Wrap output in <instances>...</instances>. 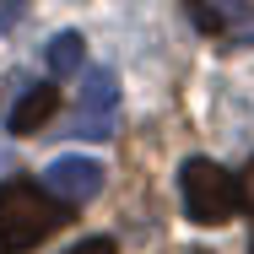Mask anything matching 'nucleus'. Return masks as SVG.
<instances>
[{
    "label": "nucleus",
    "instance_id": "obj_1",
    "mask_svg": "<svg viewBox=\"0 0 254 254\" xmlns=\"http://www.w3.org/2000/svg\"><path fill=\"white\" fill-rule=\"evenodd\" d=\"M65 222H70V205L60 200V195L27 184V179L0 184V254L38 249V244H44L49 233H60Z\"/></svg>",
    "mask_w": 254,
    "mask_h": 254
},
{
    "label": "nucleus",
    "instance_id": "obj_2",
    "mask_svg": "<svg viewBox=\"0 0 254 254\" xmlns=\"http://www.w3.org/2000/svg\"><path fill=\"white\" fill-rule=\"evenodd\" d=\"M179 190H184V216L200 222V227L227 222V216L238 211V200H244L238 179H233L222 162H211V157H190V162L179 168Z\"/></svg>",
    "mask_w": 254,
    "mask_h": 254
},
{
    "label": "nucleus",
    "instance_id": "obj_3",
    "mask_svg": "<svg viewBox=\"0 0 254 254\" xmlns=\"http://www.w3.org/2000/svg\"><path fill=\"white\" fill-rule=\"evenodd\" d=\"M114 119H119V76L108 65H92L87 81H81V108L70 119V135L81 141H108L114 135Z\"/></svg>",
    "mask_w": 254,
    "mask_h": 254
},
{
    "label": "nucleus",
    "instance_id": "obj_4",
    "mask_svg": "<svg viewBox=\"0 0 254 254\" xmlns=\"http://www.w3.org/2000/svg\"><path fill=\"white\" fill-rule=\"evenodd\" d=\"M44 190L60 195L65 205H87L103 190V168L92 157H54L49 168H44Z\"/></svg>",
    "mask_w": 254,
    "mask_h": 254
},
{
    "label": "nucleus",
    "instance_id": "obj_5",
    "mask_svg": "<svg viewBox=\"0 0 254 254\" xmlns=\"http://www.w3.org/2000/svg\"><path fill=\"white\" fill-rule=\"evenodd\" d=\"M184 11L195 16V27L216 33V38L254 33V0H184Z\"/></svg>",
    "mask_w": 254,
    "mask_h": 254
},
{
    "label": "nucleus",
    "instance_id": "obj_6",
    "mask_svg": "<svg viewBox=\"0 0 254 254\" xmlns=\"http://www.w3.org/2000/svg\"><path fill=\"white\" fill-rule=\"evenodd\" d=\"M54 114H60V87H33V92H22L16 108H11V130H16V135H38Z\"/></svg>",
    "mask_w": 254,
    "mask_h": 254
},
{
    "label": "nucleus",
    "instance_id": "obj_7",
    "mask_svg": "<svg viewBox=\"0 0 254 254\" xmlns=\"http://www.w3.org/2000/svg\"><path fill=\"white\" fill-rule=\"evenodd\" d=\"M81 60H87V38H81V33H60L49 44V70L60 81H65L70 70H81Z\"/></svg>",
    "mask_w": 254,
    "mask_h": 254
},
{
    "label": "nucleus",
    "instance_id": "obj_8",
    "mask_svg": "<svg viewBox=\"0 0 254 254\" xmlns=\"http://www.w3.org/2000/svg\"><path fill=\"white\" fill-rule=\"evenodd\" d=\"M70 254H119V244L114 238H87V244H76Z\"/></svg>",
    "mask_w": 254,
    "mask_h": 254
},
{
    "label": "nucleus",
    "instance_id": "obj_9",
    "mask_svg": "<svg viewBox=\"0 0 254 254\" xmlns=\"http://www.w3.org/2000/svg\"><path fill=\"white\" fill-rule=\"evenodd\" d=\"M22 11H27L22 0H0V27H16V22H22Z\"/></svg>",
    "mask_w": 254,
    "mask_h": 254
},
{
    "label": "nucleus",
    "instance_id": "obj_10",
    "mask_svg": "<svg viewBox=\"0 0 254 254\" xmlns=\"http://www.w3.org/2000/svg\"><path fill=\"white\" fill-rule=\"evenodd\" d=\"M244 200L254 205V162H249V168H244Z\"/></svg>",
    "mask_w": 254,
    "mask_h": 254
},
{
    "label": "nucleus",
    "instance_id": "obj_11",
    "mask_svg": "<svg viewBox=\"0 0 254 254\" xmlns=\"http://www.w3.org/2000/svg\"><path fill=\"white\" fill-rule=\"evenodd\" d=\"M200 254H205V249H200Z\"/></svg>",
    "mask_w": 254,
    "mask_h": 254
},
{
    "label": "nucleus",
    "instance_id": "obj_12",
    "mask_svg": "<svg viewBox=\"0 0 254 254\" xmlns=\"http://www.w3.org/2000/svg\"><path fill=\"white\" fill-rule=\"evenodd\" d=\"M249 254H254V249H249Z\"/></svg>",
    "mask_w": 254,
    "mask_h": 254
}]
</instances>
